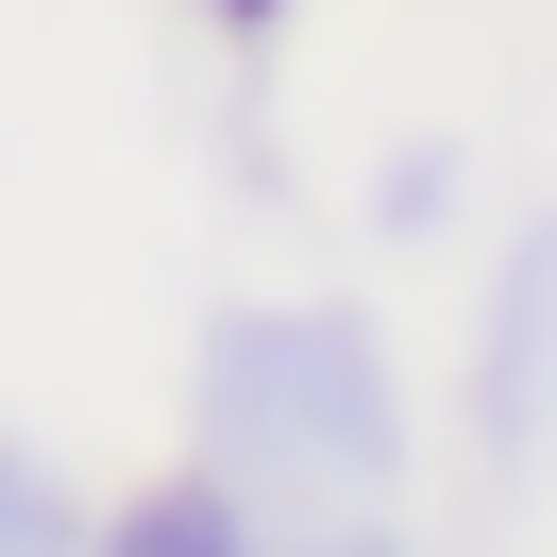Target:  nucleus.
Wrapping results in <instances>:
<instances>
[{
  "label": "nucleus",
  "mask_w": 557,
  "mask_h": 557,
  "mask_svg": "<svg viewBox=\"0 0 557 557\" xmlns=\"http://www.w3.org/2000/svg\"><path fill=\"white\" fill-rule=\"evenodd\" d=\"M102 541L119 557H237V541H271V507H253L237 473H186V490H152V507H119Z\"/></svg>",
  "instance_id": "obj_3"
},
{
  "label": "nucleus",
  "mask_w": 557,
  "mask_h": 557,
  "mask_svg": "<svg viewBox=\"0 0 557 557\" xmlns=\"http://www.w3.org/2000/svg\"><path fill=\"white\" fill-rule=\"evenodd\" d=\"M440 203H456V152H440V136H406V152L372 170V237H440Z\"/></svg>",
  "instance_id": "obj_5"
},
{
  "label": "nucleus",
  "mask_w": 557,
  "mask_h": 557,
  "mask_svg": "<svg viewBox=\"0 0 557 557\" xmlns=\"http://www.w3.org/2000/svg\"><path fill=\"white\" fill-rule=\"evenodd\" d=\"M473 440H490V473H557V203L490 253V305H473Z\"/></svg>",
  "instance_id": "obj_2"
},
{
  "label": "nucleus",
  "mask_w": 557,
  "mask_h": 557,
  "mask_svg": "<svg viewBox=\"0 0 557 557\" xmlns=\"http://www.w3.org/2000/svg\"><path fill=\"white\" fill-rule=\"evenodd\" d=\"M203 473H237L271 523H388L406 490V388L355 305H220L203 321Z\"/></svg>",
  "instance_id": "obj_1"
},
{
  "label": "nucleus",
  "mask_w": 557,
  "mask_h": 557,
  "mask_svg": "<svg viewBox=\"0 0 557 557\" xmlns=\"http://www.w3.org/2000/svg\"><path fill=\"white\" fill-rule=\"evenodd\" d=\"M51 541H85V507H69V473H51L35 440H0V557H51Z\"/></svg>",
  "instance_id": "obj_4"
},
{
  "label": "nucleus",
  "mask_w": 557,
  "mask_h": 557,
  "mask_svg": "<svg viewBox=\"0 0 557 557\" xmlns=\"http://www.w3.org/2000/svg\"><path fill=\"white\" fill-rule=\"evenodd\" d=\"M203 17H220V35H271V17H287V0H203Z\"/></svg>",
  "instance_id": "obj_6"
}]
</instances>
